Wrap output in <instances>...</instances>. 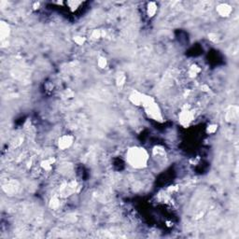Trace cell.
<instances>
[{"label":"cell","mask_w":239,"mask_h":239,"mask_svg":"<svg viewBox=\"0 0 239 239\" xmlns=\"http://www.w3.org/2000/svg\"><path fill=\"white\" fill-rule=\"evenodd\" d=\"M148 153L144 149L132 148L127 152V161L135 168H142L148 162Z\"/></svg>","instance_id":"obj_1"},{"label":"cell","mask_w":239,"mask_h":239,"mask_svg":"<svg viewBox=\"0 0 239 239\" xmlns=\"http://www.w3.org/2000/svg\"><path fill=\"white\" fill-rule=\"evenodd\" d=\"M73 142V137L70 135H64L59 139V148L62 150H66L69 148Z\"/></svg>","instance_id":"obj_2"},{"label":"cell","mask_w":239,"mask_h":239,"mask_svg":"<svg viewBox=\"0 0 239 239\" xmlns=\"http://www.w3.org/2000/svg\"><path fill=\"white\" fill-rule=\"evenodd\" d=\"M217 11L222 17H226V16H229V14L232 12V8L229 5H227V4H221L220 6H218Z\"/></svg>","instance_id":"obj_3"},{"label":"cell","mask_w":239,"mask_h":239,"mask_svg":"<svg viewBox=\"0 0 239 239\" xmlns=\"http://www.w3.org/2000/svg\"><path fill=\"white\" fill-rule=\"evenodd\" d=\"M193 120V114L191 111H183L180 114V122L182 124H188V123Z\"/></svg>","instance_id":"obj_4"},{"label":"cell","mask_w":239,"mask_h":239,"mask_svg":"<svg viewBox=\"0 0 239 239\" xmlns=\"http://www.w3.org/2000/svg\"><path fill=\"white\" fill-rule=\"evenodd\" d=\"M156 11H157L156 4L153 3V2L150 3L149 5H148V14H149V16H150V17H151V16H153Z\"/></svg>","instance_id":"obj_5"},{"label":"cell","mask_w":239,"mask_h":239,"mask_svg":"<svg viewBox=\"0 0 239 239\" xmlns=\"http://www.w3.org/2000/svg\"><path fill=\"white\" fill-rule=\"evenodd\" d=\"M9 32H10V28H9V25L5 23L4 22H2L1 23V36H2V38H4L6 37V36L9 35Z\"/></svg>","instance_id":"obj_6"},{"label":"cell","mask_w":239,"mask_h":239,"mask_svg":"<svg viewBox=\"0 0 239 239\" xmlns=\"http://www.w3.org/2000/svg\"><path fill=\"white\" fill-rule=\"evenodd\" d=\"M81 2H79V1H69V2H67V5L69 6L71 10H77V8L81 5Z\"/></svg>","instance_id":"obj_7"},{"label":"cell","mask_w":239,"mask_h":239,"mask_svg":"<svg viewBox=\"0 0 239 239\" xmlns=\"http://www.w3.org/2000/svg\"><path fill=\"white\" fill-rule=\"evenodd\" d=\"M107 65V61H106V59L104 58H100L99 59V61H98V66L101 67V68H104V67L106 66Z\"/></svg>","instance_id":"obj_8"},{"label":"cell","mask_w":239,"mask_h":239,"mask_svg":"<svg viewBox=\"0 0 239 239\" xmlns=\"http://www.w3.org/2000/svg\"><path fill=\"white\" fill-rule=\"evenodd\" d=\"M75 41L78 43V44H82L83 41H84V38H82L81 37H76Z\"/></svg>","instance_id":"obj_9"},{"label":"cell","mask_w":239,"mask_h":239,"mask_svg":"<svg viewBox=\"0 0 239 239\" xmlns=\"http://www.w3.org/2000/svg\"><path fill=\"white\" fill-rule=\"evenodd\" d=\"M217 127H218V126H216V125H212V126H210V127H209L208 131L209 133H214L215 131L217 130Z\"/></svg>","instance_id":"obj_10"}]
</instances>
